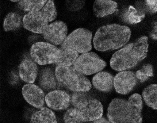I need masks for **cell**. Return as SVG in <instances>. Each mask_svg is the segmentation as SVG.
<instances>
[{
	"label": "cell",
	"mask_w": 157,
	"mask_h": 123,
	"mask_svg": "<svg viewBox=\"0 0 157 123\" xmlns=\"http://www.w3.org/2000/svg\"><path fill=\"white\" fill-rule=\"evenodd\" d=\"M142 99L138 94H132L128 99L115 98L108 107V120L111 123H142Z\"/></svg>",
	"instance_id": "1"
},
{
	"label": "cell",
	"mask_w": 157,
	"mask_h": 123,
	"mask_svg": "<svg viewBox=\"0 0 157 123\" xmlns=\"http://www.w3.org/2000/svg\"><path fill=\"white\" fill-rule=\"evenodd\" d=\"M148 46L147 37L138 38L115 52L110 60V66L117 71L135 67L147 57Z\"/></svg>",
	"instance_id": "2"
},
{
	"label": "cell",
	"mask_w": 157,
	"mask_h": 123,
	"mask_svg": "<svg viewBox=\"0 0 157 123\" xmlns=\"http://www.w3.org/2000/svg\"><path fill=\"white\" fill-rule=\"evenodd\" d=\"M131 36V30L127 26L116 24L105 25L98 28L95 33L94 46L101 52L114 50L125 46Z\"/></svg>",
	"instance_id": "3"
},
{
	"label": "cell",
	"mask_w": 157,
	"mask_h": 123,
	"mask_svg": "<svg viewBox=\"0 0 157 123\" xmlns=\"http://www.w3.org/2000/svg\"><path fill=\"white\" fill-rule=\"evenodd\" d=\"M55 74L60 83L70 90L75 92H86L91 89V84L89 80L73 66H57Z\"/></svg>",
	"instance_id": "4"
},
{
	"label": "cell",
	"mask_w": 157,
	"mask_h": 123,
	"mask_svg": "<svg viewBox=\"0 0 157 123\" xmlns=\"http://www.w3.org/2000/svg\"><path fill=\"white\" fill-rule=\"evenodd\" d=\"M93 34L86 28H77L68 35L61 44V48L74 50L80 54L89 52L92 48Z\"/></svg>",
	"instance_id": "5"
},
{
	"label": "cell",
	"mask_w": 157,
	"mask_h": 123,
	"mask_svg": "<svg viewBox=\"0 0 157 123\" xmlns=\"http://www.w3.org/2000/svg\"><path fill=\"white\" fill-rule=\"evenodd\" d=\"M106 66V62L99 56L89 51L78 56L73 67L85 75H91L102 70Z\"/></svg>",
	"instance_id": "6"
},
{
	"label": "cell",
	"mask_w": 157,
	"mask_h": 123,
	"mask_svg": "<svg viewBox=\"0 0 157 123\" xmlns=\"http://www.w3.org/2000/svg\"><path fill=\"white\" fill-rule=\"evenodd\" d=\"M60 50L55 45L50 43L38 42L32 46L30 55L36 63L45 65L56 62Z\"/></svg>",
	"instance_id": "7"
},
{
	"label": "cell",
	"mask_w": 157,
	"mask_h": 123,
	"mask_svg": "<svg viewBox=\"0 0 157 123\" xmlns=\"http://www.w3.org/2000/svg\"><path fill=\"white\" fill-rule=\"evenodd\" d=\"M77 109L84 122L96 121L101 117L103 114V107L101 102L90 95Z\"/></svg>",
	"instance_id": "8"
},
{
	"label": "cell",
	"mask_w": 157,
	"mask_h": 123,
	"mask_svg": "<svg viewBox=\"0 0 157 123\" xmlns=\"http://www.w3.org/2000/svg\"><path fill=\"white\" fill-rule=\"evenodd\" d=\"M47 18L41 10L27 13L23 18V27L36 34H43L49 25Z\"/></svg>",
	"instance_id": "9"
},
{
	"label": "cell",
	"mask_w": 157,
	"mask_h": 123,
	"mask_svg": "<svg viewBox=\"0 0 157 123\" xmlns=\"http://www.w3.org/2000/svg\"><path fill=\"white\" fill-rule=\"evenodd\" d=\"M137 82L138 79L134 72L126 71H120L113 79V86L117 93L126 94L133 90Z\"/></svg>",
	"instance_id": "10"
},
{
	"label": "cell",
	"mask_w": 157,
	"mask_h": 123,
	"mask_svg": "<svg viewBox=\"0 0 157 123\" xmlns=\"http://www.w3.org/2000/svg\"><path fill=\"white\" fill-rule=\"evenodd\" d=\"M68 29L66 23L62 21H56L48 25L43 33L46 40L51 44L58 45L63 44L67 36Z\"/></svg>",
	"instance_id": "11"
},
{
	"label": "cell",
	"mask_w": 157,
	"mask_h": 123,
	"mask_svg": "<svg viewBox=\"0 0 157 123\" xmlns=\"http://www.w3.org/2000/svg\"><path fill=\"white\" fill-rule=\"evenodd\" d=\"M45 100L48 107L56 110L67 109L71 101V98L67 93L58 90L48 93Z\"/></svg>",
	"instance_id": "12"
},
{
	"label": "cell",
	"mask_w": 157,
	"mask_h": 123,
	"mask_svg": "<svg viewBox=\"0 0 157 123\" xmlns=\"http://www.w3.org/2000/svg\"><path fill=\"white\" fill-rule=\"evenodd\" d=\"M22 93L25 100L31 106L38 108L44 106V92L36 85L32 83L25 85L22 88Z\"/></svg>",
	"instance_id": "13"
},
{
	"label": "cell",
	"mask_w": 157,
	"mask_h": 123,
	"mask_svg": "<svg viewBox=\"0 0 157 123\" xmlns=\"http://www.w3.org/2000/svg\"><path fill=\"white\" fill-rule=\"evenodd\" d=\"M118 5L113 0H95L93 3L94 14L98 18L111 15L116 12Z\"/></svg>",
	"instance_id": "14"
},
{
	"label": "cell",
	"mask_w": 157,
	"mask_h": 123,
	"mask_svg": "<svg viewBox=\"0 0 157 123\" xmlns=\"http://www.w3.org/2000/svg\"><path fill=\"white\" fill-rule=\"evenodd\" d=\"M39 83L41 87L47 91L59 89L61 85L57 79L56 74L49 68H45L41 71Z\"/></svg>",
	"instance_id": "15"
},
{
	"label": "cell",
	"mask_w": 157,
	"mask_h": 123,
	"mask_svg": "<svg viewBox=\"0 0 157 123\" xmlns=\"http://www.w3.org/2000/svg\"><path fill=\"white\" fill-rule=\"evenodd\" d=\"M19 71L20 77L23 81L33 83L37 76V66L34 61L25 60L20 64Z\"/></svg>",
	"instance_id": "16"
},
{
	"label": "cell",
	"mask_w": 157,
	"mask_h": 123,
	"mask_svg": "<svg viewBox=\"0 0 157 123\" xmlns=\"http://www.w3.org/2000/svg\"><path fill=\"white\" fill-rule=\"evenodd\" d=\"M113 75L109 73L100 72L94 76L92 83L94 86L100 91L107 92L111 91L113 86Z\"/></svg>",
	"instance_id": "17"
},
{
	"label": "cell",
	"mask_w": 157,
	"mask_h": 123,
	"mask_svg": "<svg viewBox=\"0 0 157 123\" xmlns=\"http://www.w3.org/2000/svg\"><path fill=\"white\" fill-rule=\"evenodd\" d=\"M74 50L61 48L59 56L55 63L57 66L69 67L73 65L79 55Z\"/></svg>",
	"instance_id": "18"
},
{
	"label": "cell",
	"mask_w": 157,
	"mask_h": 123,
	"mask_svg": "<svg viewBox=\"0 0 157 123\" xmlns=\"http://www.w3.org/2000/svg\"><path fill=\"white\" fill-rule=\"evenodd\" d=\"M31 123H54L57 122L56 115L52 110L47 108H41L32 116Z\"/></svg>",
	"instance_id": "19"
},
{
	"label": "cell",
	"mask_w": 157,
	"mask_h": 123,
	"mask_svg": "<svg viewBox=\"0 0 157 123\" xmlns=\"http://www.w3.org/2000/svg\"><path fill=\"white\" fill-rule=\"evenodd\" d=\"M142 96L147 105L157 110V84H152L145 88Z\"/></svg>",
	"instance_id": "20"
},
{
	"label": "cell",
	"mask_w": 157,
	"mask_h": 123,
	"mask_svg": "<svg viewBox=\"0 0 157 123\" xmlns=\"http://www.w3.org/2000/svg\"><path fill=\"white\" fill-rule=\"evenodd\" d=\"M48 0H21L18 6L25 12L29 13L41 10Z\"/></svg>",
	"instance_id": "21"
},
{
	"label": "cell",
	"mask_w": 157,
	"mask_h": 123,
	"mask_svg": "<svg viewBox=\"0 0 157 123\" xmlns=\"http://www.w3.org/2000/svg\"><path fill=\"white\" fill-rule=\"evenodd\" d=\"M21 17L16 13H10L6 15L3 23V28L6 31L15 30L21 26Z\"/></svg>",
	"instance_id": "22"
},
{
	"label": "cell",
	"mask_w": 157,
	"mask_h": 123,
	"mask_svg": "<svg viewBox=\"0 0 157 123\" xmlns=\"http://www.w3.org/2000/svg\"><path fill=\"white\" fill-rule=\"evenodd\" d=\"M145 17V14L133 6H129L125 13L124 19L130 24H139L142 21Z\"/></svg>",
	"instance_id": "23"
},
{
	"label": "cell",
	"mask_w": 157,
	"mask_h": 123,
	"mask_svg": "<svg viewBox=\"0 0 157 123\" xmlns=\"http://www.w3.org/2000/svg\"><path fill=\"white\" fill-rule=\"evenodd\" d=\"M138 9L150 14H153L157 12V0H144L138 3Z\"/></svg>",
	"instance_id": "24"
},
{
	"label": "cell",
	"mask_w": 157,
	"mask_h": 123,
	"mask_svg": "<svg viewBox=\"0 0 157 123\" xmlns=\"http://www.w3.org/2000/svg\"><path fill=\"white\" fill-rule=\"evenodd\" d=\"M41 11L47 18L49 22L54 21L57 16V12L53 0H48Z\"/></svg>",
	"instance_id": "25"
},
{
	"label": "cell",
	"mask_w": 157,
	"mask_h": 123,
	"mask_svg": "<svg viewBox=\"0 0 157 123\" xmlns=\"http://www.w3.org/2000/svg\"><path fill=\"white\" fill-rule=\"evenodd\" d=\"M63 121L66 123L84 122L79 110L75 107L71 108L66 111L63 117Z\"/></svg>",
	"instance_id": "26"
},
{
	"label": "cell",
	"mask_w": 157,
	"mask_h": 123,
	"mask_svg": "<svg viewBox=\"0 0 157 123\" xmlns=\"http://www.w3.org/2000/svg\"><path fill=\"white\" fill-rule=\"evenodd\" d=\"M136 76L140 82L143 83L148 80L150 77L153 75V70L152 66L147 64L143 66L142 68L136 71Z\"/></svg>",
	"instance_id": "27"
},
{
	"label": "cell",
	"mask_w": 157,
	"mask_h": 123,
	"mask_svg": "<svg viewBox=\"0 0 157 123\" xmlns=\"http://www.w3.org/2000/svg\"><path fill=\"white\" fill-rule=\"evenodd\" d=\"M85 5V0H67L66 7L71 12H76L82 9Z\"/></svg>",
	"instance_id": "28"
},
{
	"label": "cell",
	"mask_w": 157,
	"mask_h": 123,
	"mask_svg": "<svg viewBox=\"0 0 157 123\" xmlns=\"http://www.w3.org/2000/svg\"><path fill=\"white\" fill-rule=\"evenodd\" d=\"M150 36V38L153 40H157V18L155 19L152 23Z\"/></svg>",
	"instance_id": "29"
},
{
	"label": "cell",
	"mask_w": 157,
	"mask_h": 123,
	"mask_svg": "<svg viewBox=\"0 0 157 123\" xmlns=\"http://www.w3.org/2000/svg\"><path fill=\"white\" fill-rule=\"evenodd\" d=\"M94 123H109V121L105 119V118L101 117L93 121Z\"/></svg>",
	"instance_id": "30"
},
{
	"label": "cell",
	"mask_w": 157,
	"mask_h": 123,
	"mask_svg": "<svg viewBox=\"0 0 157 123\" xmlns=\"http://www.w3.org/2000/svg\"><path fill=\"white\" fill-rule=\"evenodd\" d=\"M12 2H19L20 1H21V0H10Z\"/></svg>",
	"instance_id": "31"
}]
</instances>
